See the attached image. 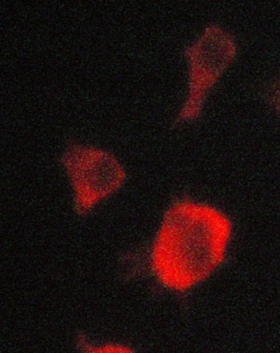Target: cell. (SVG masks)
Listing matches in <instances>:
<instances>
[{
	"mask_svg": "<svg viewBox=\"0 0 280 353\" xmlns=\"http://www.w3.org/2000/svg\"><path fill=\"white\" fill-rule=\"evenodd\" d=\"M229 234V221L219 210L189 200L175 203L153 242V273L174 291L197 285L221 265Z\"/></svg>",
	"mask_w": 280,
	"mask_h": 353,
	"instance_id": "1",
	"label": "cell"
},
{
	"mask_svg": "<svg viewBox=\"0 0 280 353\" xmlns=\"http://www.w3.org/2000/svg\"><path fill=\"white\" fill-rule=\"evenodd\" d=\"M75 194L79 212L86 213L115 193L124 181V171L113 155L94 147L68 150L63 160Z\"/></svg>",
	"mask_w": 280,
	"mask_h": 353,
	"instance_id": "2",
	"label": "cell"
},
{
	"mask_svg": "<svg viewBox=\"0 0 280 353\" xmlns=\"http://www.w3.org/2000/svg\"><path fill=\"white\" fill-rule=\"evenodd\" d=\"M237 55V44L228 33L210 28L188 50L189 99L182 110L184 121L197 119L216 81Z\"/></svg>",
	"mask_w": 280,
	"mask_h": 353,
	"instance_id": "3",
	"label": "cell"
},
{
	"mask_svg": "<svg viewBox=\"0 0 280 353\" xmlns=\"http://www.w3.org/2000/svg\"><path fill=\"white\" fill-rule=\"evenodd\" d=\"M271 104L280 117V79L274 84L270 93Z\"/></svg>",
	"mask_w": 280,
	"mask_h": 353,
	"instance_id": "4",
	"label": "cell"
}]
</instances>
